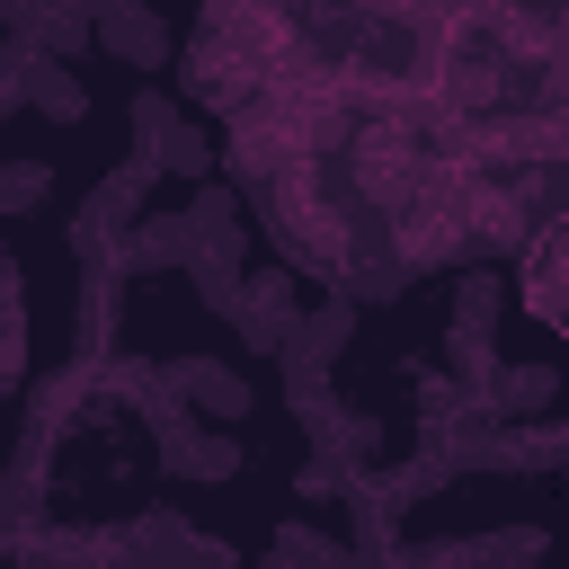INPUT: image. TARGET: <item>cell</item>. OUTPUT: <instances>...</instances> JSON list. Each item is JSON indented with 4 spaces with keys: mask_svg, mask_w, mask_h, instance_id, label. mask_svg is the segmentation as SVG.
Returning a JSON list of instances; mask_svg holds the SVG:
<instances>
[{
    "mask_svg": "<svg viewBox=\"0 0 569 569\" xmlns=\"http://www.w3.org/2000/svg\"><path fill=\"white\" fill-rule=\"evenodd\" d=\"M151 267H187V213H142L116 240V276H151Z\"/></svg>",
    "mask_w": 569,
    "mask_h": 569,
    "instance_id": "cell-12",
    "label": "cell"
},
{
    "mask_svg": "<svg viewBox=\"0 0 569 569\" xmlns=\"http://www.w3.org/2000/svg\"><path fill=\"white\" fill-rule=\"evenodd\" d=\"M267 569H365V560H356L338 533H320V525H302V516H293V525H276Z\"/></svg>",
    "mask_w": 569,
    "mask_h": 569,
    "instance_id": "cell-14",
    "label": "cell"
},
{
    "mask_svg": "<svg viewBox=\"0 0 569 569\" xmlns=\"http://www.w3.org/2000/svg\"><path fill=\"white\" fill-rule=\"evenodd\" d=\"M356 338V311L329 293V302H311V311H293V329L276 338V373L293 382V373H320L329 382V365H338V347Z\"/></svg>",
    "mask_w": 569,
    "mask_h": 569,
    "instance_id": "cell-8",
    "label": "cell"
},
{
    "mask_svg": "<svg viewBox=\"0 0 569 569\" xmlns=\"http://www.w3.org/2000/svg\"><path fill=\"white\" fill-rule=\"evenodd\" d=\"M551 551L542 525H498V533H427V542H391L382 569H533Z\"/></svg>",
    "mask_w": 569,
    "mask_h": 569,
    "instance_id": "cell-2",
    "label": "cell"
},
{
    "mask_svg": "<svg viewBox=\"0 0 569 569\" xmlns=\"http://www.w3.org/2000/svg\"><path fill=\"white\" fill-rule=\"evenodd\" d=\"M151 382H160V391H169V400H178L187 418H204V427H213V418H222V427H240V418L258 409L249 373H231L222 356H169V365H160Z\"/></svg>",
    "mask_w": 569,
    "mask_h": 569,
    "instance_id": "cell-3",
    "label": "cell"
},
{
    "mask_svg": "<svg viewBox=\"0 0 569 569\" xmlns=\"http://www.w3.org/2000/svg\"><path fill=\"white\" fill-rule=\"evenodd\" d=\"M124 124H133V160H151V151H160L169 133H178V98H169V89H133Z\"/></svg>",
    "mask_w": 569,
    "mask_h": 569,
    "instance_id": "cell-20",
    "label": "cell"
},
{
    "mask_svg": "<svg viewBox=\"0 0 569 569\" xmlns=\"http://www.w3.org/2000/svg\"><path fill=\"white\" fill-rule=\"evenodd\" d=\"M409 284H418L409 258H356V267H338V302H347V311H365V302H400Z\"/></svg>",
    "mask_w": 569,
    "mask_h": 569,
    "instance_id": "cell-16",
    "label": "cell"
},
{
    "mask_svg": "<svg viewBox=\"0 0 569 569\" xmlns=\"http://www.w3.org/2000/svg\"><path fill=\"white\" fill-rule=\"evenodd\" d=\"M151 169H169V178H196V187H213V133L178 116V133H169V142L151 151Z\"/></svg>",
    "mask_w": 569,
    "mask_h": 569,
    "instance_id": "cell-19",
    "label": "cell"
},
{
    "mask_svg": "<svg viewBox=\"0 0 569 569\" xmlns=\"http://www.w3.org/2000/svg\"><path fill=\"white\" fill-rule=\"evenodd\" d=\"M302 498H347V480H338V471L311 453V462H302Z\"/></svg>",
    "mask_w": 569,
    "mask_h": 569,
    "instance_id": "cell-23",
    "label": "cell"
},
{
    "mask_svg": "<svg viewBox=\"0 0 569 569\" xmlns=\"http://www.w3.org/2000/svg\"><path fill=\"white\" fill-rule=\"evenodd\" d=\"M178 213H187V276H196V293H204L213 311H231V293H240V258H249L240 196H231V187H196Z\"/></svg>",
    "mask_w": 569,
    "mask_h": 569,
    "instance_id": "cell-1",
    "label": "cell"
},
{
    "mask_svg": "<svg viewBox=\"0 0 569 569\" xmlns=\"http://www.w3.org/2000/svg\"><path fill=\"white\" fill-rule=\"evenodd\" d=\"M53 196V169L44 160H0V213H36Z\"/></svg>",
    "mask_w": 569,
    "mask_h": 569,
    "instance_id": "cell-21",
    "label": "cell"
},
{
    "mask_svg": "<svg viewBox=\"0 0 569 569\" xmlns=\"http://www.w3.org/2000/svg\"><path fill=\"white\" fill-rule=\"evenodd\" d=\"M27 44H36L44 62H80V53H89V9H80V0H53V9H36Z\"/></svg>",
    "mask_w": 569,
    "mask_h": 569,
    "instance_id": "cell-17",
    "label": "cell"
},
{
    "mask_svg": "<svg viewBox=\"0 0 569 569\" xmlns=\"http://www.w3.org/2000/svg\"><path fill=\"white\" fill-rule=\"evenodd\" d=\"M151 178H160L151 160H124V169H107V178L89 187V204H80V231H71V240H80L89 258H107V249H116V240H124V231L151 213Z\"/></svg>",
    "mask_w": 569,
    "mask_h": 569,
    "instance_id": "cell-4",
    "label": "cell"
},
{
    "mask_svg": "<svg viewBox=\"0 0 569 569\" xmlns=\"http://www.w3.org/2000/svg\"><path fill=\"white\" fill-rule=\"evenodd\" d=\"M36 498H44V418L18 436V453H9V471H0V516H9V525H36Z\"/></svg>",
    "mask_w": 569,
    "mask_h": 569,
    "instance_id": "cell-13",
    "label": "cell"
},
{
    "mask_svg": "<svg viewBox=\"0 0 569 569\" xmlns=\"http://www.w3.org/2000/svg\"><path fill=\"white\" fill-rule=\"evenodd\" d=\"M27 107H36L44 124H80V116H89V89L71 80V62H44V53H36V62H27Z\"/></svg>",
    "mask_w": 569,
    "mask_h": 569,
    "instance_id": "cell-15",
    "label": "cell"
},
{
    "mask_svg": "<svg viewBox=\"0 0 569 569\" xmlns=\"http://www.w3.org/2000/svg\"><path fill=\"white\" fill-rule=\"evenodd\" d=\"M151 445H160V471L169 480H231L240 471V436H222V427H204V418H160L151 427Z\"/></svg>",
    "mask_w": 569,
    "mask_h": 569,
    "instance_id": "cell-6",
    "label": "cell"
},
{
    "mask_svg": "<svg viewBox=\"0 0 569 569\" xmlns=\"http://www.w3.org/2000/svg\"><path fill=\"white\" fill-rule=\"evenodd\" d=\"M293 311H302V302H293V276H284V267H258V276H240V293H231L222 320L240 329L249 356H276V338L293 329Z\"/></svg>",
    "mask_w": 569,
    "mask_h": 569,
    "instance_id": "cell-7",
    "label": "cell"
},
{
    "mask_svg": "<svg viewBox=\"0 0 569 569\" xmlns=\"http://www.w3.org/2000/svg\"><path fill=\"white\" fill-rule=\"evenodd\" d=\"M258 80H267V62H258V53H240V44H204V36H196V53L178 62V89H169V98H204V107H240V98H249Z\"/></svg>",
    "mask_w": 569,
    "mask_h": 569,
    "instance_id": "cell-9",
    "label": "cell"
},
{
    "mask_svg": "<svg viewBox=\"0 0 569 569\" xmlns=\"http://www.w3.org/2000/svg\"><path fill=\"white\" fill-rule=\"evenodd\" d=\"M525 302H533V320L560 329V231H533L525 240Z\"/></svg>",
    "mask_w": 569,
    "mask_h": 569,
    "instance_id": "cell-18",
    "label": "cell"
},
{
    "mask_svg": "<svg viewBox=\"0 0 569 569\" xmlns=\"http://www.w3.org/2000/svg\"><path fill=\"white\" fill-rule=\"evenodd\" d=\"M27 44H0V124H9V107H27Z\"/></svg>",
    "mask_w": 569,
    "mask_h": 569,
    "instance_id": "cell-22",
    "label": "cell"
},
{
    "mask_svg": "<svg viewBox=\"0 0 569 569\" xmlns=\"http://www.w3.org/2000/svg\"><path fill=\"white\" fill-rule=\"evenodd\" d=\"M445 356H453V382H462V391H480V382L498 373V276H462Z\"/></svg>",
    "mask_w": 569,
    "mask_h": 569,
    "instance_id": "cell-5",
    "label": "cell"
},
{
    "mask_svg": "<svg viewBox=\"0 0 569 569\" xmlns=\"http://www.w3.org/2000/svg\"><path fill=\"white\" fill-rule=\"evenodd\" d=\"M551 400H560V365H498V373L471 391V409H480L489 427H507V418H551Z\"/></svg>",
    "mask_w": 569,
    "mask_h": 569,
    "instance_id": "cell-11",
    "label": "cell"
},
{
    "mask_svg": "<svg viewBox=\"0 0 569 569\" xmlns=\"http://www.w3.org/2000/svg\"><path fill=\"white\" fill-rule=\"evenodd\" d=\"M89 44H107V53L133 62V71H160V62H169V27H160L142 0H107V9H89Z\"/></svg>",
    "mask_w": 569,
    "mask_h": 569,
    "instance_id": "cell-10",
    "label": "cell"
}]
</instances>
